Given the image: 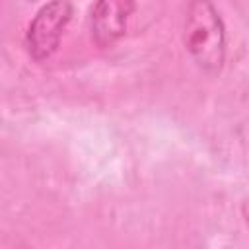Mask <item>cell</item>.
<instances>
[{"label":"cell","instance_id":"obj_1","mask_svg":"<svg viewBox=\"0 0 249 249\" xmlns=\"http://www.w3.org/2000/svg\"><path fill=\"white\" fill-rule=\"evenodd\" d=\"M183 43L193 62L216 76L226 62V27L212 0H189L183 21Z\"/></svg>","mask_w":249,"mask_h":249},{"label":"cell","instance_id":"obj_2","mask_svg":"<svg viewBox=\"0 0 249 249\" xmlns=\"http://www.w3.org/2000/svg\"><path fill=\"white\" fill-rule=\"evenodd\" d=\"M72 19V4L70 0H51L39 8L35 18L27 27V51L35 62L49 60L62 39L66 25Z\"/></svg>","mask_w":249,"mask_h":249},{"label":"cell","instance_id":"obj_3","mask_svg":"<svg viewBox=\"0 0 249 249\" xmlns=\"http://www.w3.org/2000/svg\"><path fill=\"white\" fill-rule=\"evenodd\" d=\"M134 0H95L89 16L91 39L97 47H113L124 37L128 21L134 14Z\"/></svg>","mask_w":249,"mask_h":249}]
</instances>
